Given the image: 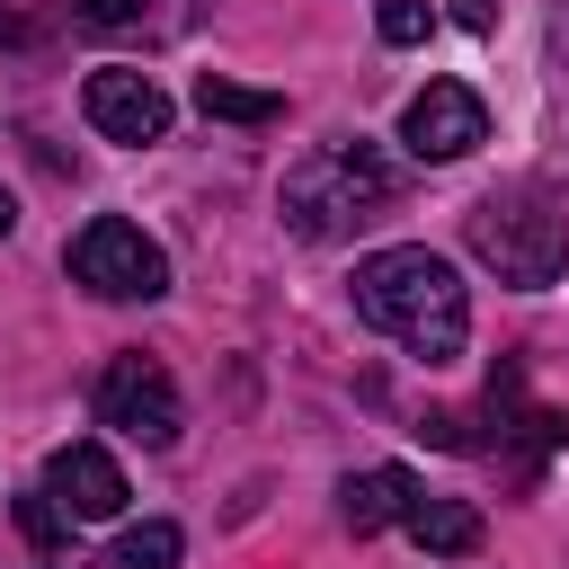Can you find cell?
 Here are the masks:
<instances>
[{"mask_svg":"<svg viewBox=\"0 0 569 569\" xmlns=\"http://www.w3.org/2000/svg\"><path fill=\"white\" fill-rule=\"evenodd\" d=\"M356 320L400 338L427 365H453L471 338V293H462L453 258H436V249H373V258H356Z\"/></svg>","mask_w":569,"mask_h":569,"instance_id":"cell-1","label":"cell"},{"mask_svg":"<svg viewBox=\"0 0 569 569\" xmlns=\"http://www.w3.org/2000/svg\"><path fill=\"white\" fill-rule=\"evenodd\" d=\"M400 196V169L365 142V133H347V142H320V151H302L293 169H284V231L293 240H347V231H365L382 204Z\"/></svg>","mask_w":569,"mask_h":569,"instance_id":"cell-2","label":"cell"},{"mask_svg":"<svg viewBox=\"0 0 569 569\" xmlns=\"http://www.w3.org/2000/svg\"><path fill=\"white\" fill-rule=\"evenodd\" d=\"M462 240H471V258L498 267V284H516V293H542V284H560V267H569V213H560L542 187L480 196V204L462 213Z\"/></svg>","mask_w":569,"mask_h":569,"instance_id":"cell-3","label":"cell"},{"mask_svg":"<svg viewBox=\"0 0 569 569\" xmlns=\"http://www.w3.org/2000/svg\"><path fill=\"white\" fill-rule=\"evenodd\" d=\"M71 276H80L89 293H107V302H160V293H169L160 240H151L142 222H124V213H98V222L71 231Z\"/></svg>","mask_w":569,"mask_h":569,"instance_id":"cell-4","label":"cell"},{"mask_svg":"<svg viewBox=\"0 0 569 569\" xmlns=\"http://www.w3.org/2000/svg\"><path fill=\"white\" fill-rule=\"evenodd\" d=\"M98 418L116 427V436H133V445H178V382H169V365H151V356H116L107 373H98Z\"/></svg>","mask_w":569,"mask_h":569,"instance_id":"cell-5","label":"cell"},{"mask_svg":"<svg viewBox=\"0 0 569 569\" xmlns=\"http://www.w3.org/2000/svg\"><path fill=\"white\" fill-rule=\"evenodd\" d=\"M400 142L418 151V160H462V151H480L489 142V107H480V89H462V80H427L418 98H409V116H400Z\"/></svg>","mask_w":569,"mask_h":569,"instance_id":"cell-6","label":"cell"},{"mask_svg":"<svg viewBox=\"0 0 569 569\" xmlns=\"http://www.w3.org/2000/svg\"><path fill=\"white\" fill-rule=\"evenodd\" d=\"M44 498L62 507V516H80V525H107V516H124V471L107 462V445H53V462H44Z\"/></svg>","mask_w":569,"mask_h":569,"instance_id":"cell-7","label":"cell"},{"mask_svg":"<svg viewBox=\"0 0 569 569\" xmlns=\"http://www.w3.org/2000/svg\"><path fill=\"white\" fill-rule=\"evenodd\" d=\"M80 107H89V124H98L107 142H160V133H169V98H160V80H142V71H89Z\"/></svg>","mask_w":569,"mask_h":569,"instance_id":"cell-8","label":"cell"},{"mask_svg":"<svg viewBox=\"0 0 569 569\" xmlns=\"http://www.w3.org/2000/svg\"><path fill=\"white\" fill-rule=\"evenodd\" d=\"M409 498H418V480H409L400 462H373V471H356V480L338 489V516H347L356 533H382V525L409 516Z\"/></svg>","mask_w":569,"mask_h":569,"instance_id":"cell-9","label":"cell"},{"mask_svg":"<svg viewBox=\"0 0 569 569\" xmlns=\"http://www.w3.org/2000/svg\"><path fill=\"white\" fill-rule=\"evenodd\" d=\"M400 525H409V542H418V551H436V560L480 551V507H462V498H427V489H418Z\"/></svg>","mask_w":569,"mask_h":569,"instance_id":"cell-10","label":"cell"},{"mask_svg":"<svg viewBox=\"0 0 569 569\" xmlns=\"http://www.w3.org/2000/svg\"><path fill=\"white\" fill-rule=\"evenodd\" d=\"M196 107H204V116H222V124H276V116H284V98H276V89H240V80H222V71H204V80H196Z\"/></svg>","mask_w":569,"mask_h":569,"instance_id":"cell-11","label":"cell"},{"mask_svg":"<svg viewBox=\"0 0 569 569\" xmlns=\"http://www.w3.org/2000/svg\"><path fill=\"white\" fill-rule=\"evenodd\" d=\"M116 569H178V525H133L124 542H116Z\"/></svg>","mask_w":569,"mask_h":569,"instance_id":"cell-12","label":"cell"},{"mask_svg":"<svg viewBox=\"0 0 569 569\" xmlns=\"http://www.w3.org/2000/svg\"><path fill=\"white\" fill-rule=\"evenodd\" d=\"M373 27H382V44H418V36L436 27V9H427V0H382Z\"/></svg>","mask_w":569,"mask_h":569,"instance_id":"cell-13","label":"cell"},{"mask_svg":"<svg viewBox=\"0 0 569 569\" xmlns=\"http://www.w3.org/2000/svg\"><path fill=\"white\" fill-rule=\"evenodd\" d=\"M18 525H27V542H36V551H53V542H62V507H53L44 489H36V498H18Z\"/></svg>","mask_w":569,"mask_h":569,"instance_id":"cell-14","label":"cell"},{"mask_svg":"<svg viewBox=\"0 0 569 569\" xmlns=\"http://www.w3.org/2000/svg\"><path fill=\"white\" fill-rule=\"evenodd\" d=\"M80 18H89V27H133L142 0H80Z\"/></svg>","mask_w":569,"mask_h":569,"instance_id":"cell-15","label":"cell"},{"mask_svg":"<svg viewBox=\"0 0 569 569\" xmlns=\"http://www.w3.org/2000/svg\"><path fill=\"white\" fill-rule=\"evenodd\" d=\"M453 27H471V36H489V27H498V0H453Z\"/></svg>","mask_w":569,"mask_h":569,"instance_id":"cell-16","label":"cell"},{"mask_svg":"<svg viewBox=\"0 0 569 569\" xmlns=\"http://www.w3.org/2000/svg\"><path fill=\"white\" fill-rule=\"evenodd\" d=\"M551 53H560V80H569V9H560V27H551Z\"/></svg>","mask_w":569,"mask_h":569,"instance_id":"cell-17","label":"cell"},{"mask_svg":"<svg viewBox=\"0 0 569 569\" xmlns=\"http://www.w3.org/2000/svg\"><path fill=\"white\" fill-rule=\"evenodd\" d=\"M9 231H18V196L0 187V240H9Z\"/></svg>","mask_w":569,"mask_h":569,"instance_id":"cell-18","label":"cell"}]
</instances>
